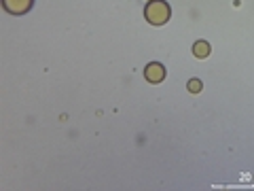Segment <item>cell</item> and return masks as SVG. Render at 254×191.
Listing matches in <instances>:
<instances>
[{"instance_id": "obj_1", "label": "cell", "mask_w": 254, "mask_h": 191, "mask_svg": "<svg viewBox=\"0 0 254 191\" xmlns=\"http://www.w3.org/2000/svg\"><path fill=\"white\" fill-rule=\"evenodd\" d=\"M170 4L165 2V0H150L144 9V17L148 23H153V26H161L170 19Z\"/></svg>"}, {"instance_id": "obj_2", "label": "cell", "mask_w": 254, "mask_h": 191, "mask_svg": "<svg viewBox=\"0 0 254 191\" xmlns=\"http://www.w3.org/2000/svg\"><path fill=\"white\" fill-rule=\"evenodd\" d=\"M34 0H2V6L13 15H23L32 9Z\"/></svg>"}, {"instance_id": "obj_3", "label": "cell", "mask_w": 254, "mask_h": 191, "mask_svg": "<svg viewBox=\"0 0 254 191\" xmlns=\"http://www.w3.org/2000/svg\"><path fill=\"white\" fill-rule=\"evenodd\" d=\"M144 77H146L148 83H161L165 79V68L159 62H150L144 68Z\"/></svg>"}, {"instance_id": "obj_4", "label": "cell", "mask_w": 254, "mask_h": 191, "mask_svg": "<svg viewBox=\"0 0 254 191\" xmlns=\"http://www.w3.org/2000/svg\"><path fill=\"white\" fill-rule=\"evenodd\" d=\"M193 51H195L197 58H208V55H210V45L205 41H199V43L193 45Z\"/></svg>"}, {"instance_id": "obj_5", "label": "cell", "mask_w": 254, "mask_h": 191, "mask_svg": "<svg viewBox=\"0 0 254 191\" xmlns=\"http://www.w3.org/2000/svg\"><path fill=\"white\" fill-rule=\"evenodd\" d=\"M189 90L193 92V94H197V92L201 90V83L197 81V79H190V81H189Z\"/></svg>"}]
</instances>
